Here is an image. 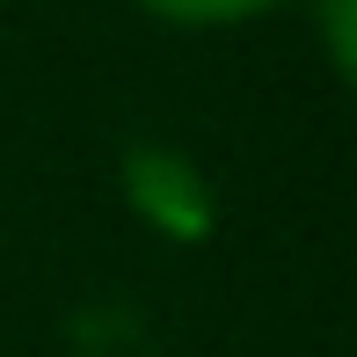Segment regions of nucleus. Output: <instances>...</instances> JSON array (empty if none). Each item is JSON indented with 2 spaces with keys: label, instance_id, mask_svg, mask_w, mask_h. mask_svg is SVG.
<instances>
[{
  "label": "nucleus",
  "instance_id": "f03ea898",
  "mask_svg": "<svg viewBox=\"0 0 357 357\" xmlns=\"http://www.w3.org/2000/svg\"><path fill=\"white\" fill-rule=\"evenodd\" d=\"M350 8H357V0H321V29H328V66H335V73H350V66H357Z\"/></svg>",
  "mask_w": 357,
  "mask_h": 357
},
{
  "label": "nucleus",
  "instance_id": "f257e3e1",
  "mask_svg": "<svg viewBox=\"0 0 357 357\" xmlns=\"http://www.w3.org/2000/svg\"><path fill=\"white\" fill-rule=\"evenodd\" d=\"M146 8L168 15V22H241V15L284 8V0H146Z\"/></svg>",
  "mask_w": 357,
  "mask_h": 357
}]
</instances>
